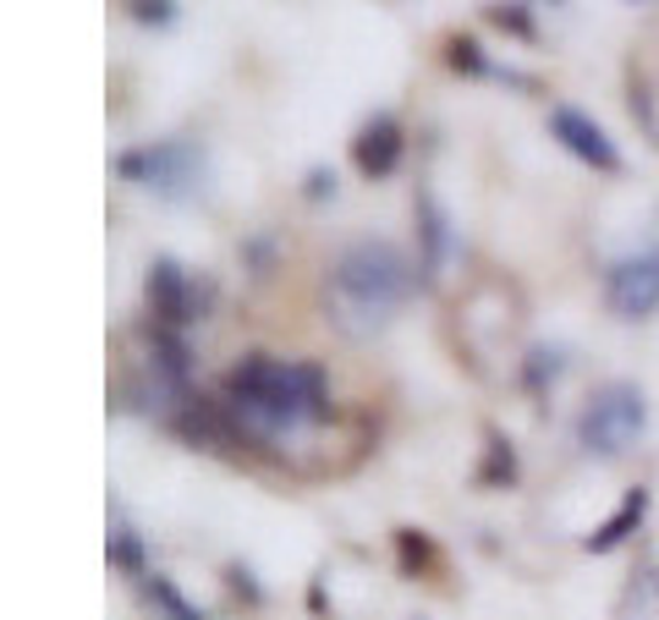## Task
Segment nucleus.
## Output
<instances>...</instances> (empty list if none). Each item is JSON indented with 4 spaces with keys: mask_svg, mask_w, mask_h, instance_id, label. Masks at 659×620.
<instances>
[{
    "mask_svg": "<svg viewBox=\"0 0 659 620\" xmlns=\"http://www.w3.org/2000/svg\"><path fill=\"white\" fill-rule=\"evenodd\" d=\"M226 412L253 439H291L330 412V384L319 363H280L269 352L242 357L226 374Z\"/></svg>",
    "mask_w": 659,
    "mask_h": 620,
    "instance_id": "nucleus-1",
    "label": "nucleus"
},
{
    "mask_svg": "<svg viewBox=\"0 0 659 620\" xmlns=\"http://www.w3.org/2000/svg\"><path fill=\"white\" fill-rule=\"evenodd\" d=\"M413 291V264L402 259V248L391 242H352L330 264V286H324V308L330 324L342 335H374L396 319V308Z\"/></svg>",
    "mask_w": 659,
    "mask_h": 620,
    "instance_id": "nucleus-2",
    "label": "nucleus"
},
{
    "mask_svg": "<svg viewBox=\"0 0 659 620\" xmlns=\"http://www.w3.org/2000/svg\"><path fill=\"white\" fill-rule=\"evenodd\" d=\"M116 171L127 182L154 187L160 198H198L204 193V149L187 143V138H165V143L132 149V154L116 160Z\"/></svg>",
    "mask_w": 659,
    "mask_h": 620,
    "instance_id": "nucleus-3",
    "label": "nucleus"
},
{
    "mask_svg": "<svg viewBox=\"0 0 659 620\" xmlns=\"http://www.w3.org/2000/svg\"><path fill=\"white\" fill-rule=\"evenodd\" d=\"M648 423V406H643V390L637 384H604L588 406H582V423H577V439L593 450V456H621Z\"/></svg>",
    "mask_w": 659,
    "mask_h": 620,
    "instance_id": "nucleus-4",
    "label": "nucleus"
},
{
    "mask_svg": "<svg viewBox=\"0 0 659 620\" xmlns=\"http://www.w3.org/2000/svg\"><path fill=\"white\" fill-rule=\"evenodd\" d=\"M604 297L621 319H643L659 308V253H632L604 269Z\"/></svg>",
    "mask_w": 659,
    "mask_h": 620,
    "instance_id": "nucleus-5",
    "label": "nucleus"
},
{
    "mask_svg": "<svg viewBox=\"0 0 659 620\" xmlns=\"http://www.w3.org/2000/svg\"><path fill=\"white\" fill-rule=\"evenodd\" d=\"M143 291H149V313H154L160 324H187V319H198V291H193V280H187V269H182L176 259H154Z\"/></svg>",
    "mask_w": 659,
    "mask_h": 620,
    "instance_id": "nucleus-6",
    "label": "nucleus"
},
{
    "mask_svg": "<svg viewBox=\"0 0 659 620\" xmlns=\"http://www.w3.org/2000/svg\"><path fill=\"white\" fill-rule=\"evenodd\" d=\"M550 133L577 154V160H588V165H599V171H621V154H615V143L604 138V127L599 122H588L582 111H571V105H555L550 111Z\"/></svg>",
    "mask_w": 659,
    "mask_h": 620,
    "instance_id": "nucleus-7",
    "label": "nucleus"
},
{
    "mask_svg": "<svg viewBox=\"0 0 659 620\" xmlns=\"http://www.w3.org/2000/svg\"><path fill=\"white\" fill-rule=\"evenodd\" d=\"M352 160H358V171L363 176H391L396 171V160H402V127L391 122V116H374L363 133H358V143H352Z\"/></svg>",
    "mask_w": 659,
    "mask_h": 620,
    "instance_id": "nucleus-8",
    "label": "nucleus"
},
{
    "mask_svg": "<svg viewBox=\"0 0 659 620\" xmlns=\"http://www.w3.org/2000/svg\"><path fill=\"white\" fill-rule=\"evenodd\" d=\"M418 231H424V280H435L446 253H451V220H446V209L429 193L418 198Z\"/></svg>",
    "mask_w": 659,
    "mask_h": 620,
    "instance_id": "nucleus-9",
    "label": "nucleus"
},
{
    "mask_svg": "<svg viewBox=\"0 0 659 620\" xmlns=\"http://www.w3.org/2000/svg\"><path fill=\"white\" fill-rule=\"evenodd\" d=\"M643 510H648V494H643V489H632V494H626V505H621V510H615V516H610L593 538H588V549H599V554H604V549L626 543V532L643 521Z\"/></svg>",
    "mask_w": 659,
    "mask_h": 620,
    "instance_id": "nucleus-10",
    "label": "nucleus"
},
{
    "mask_svg": "<svg viewBox=\"0 0 659 620\" xmlns=\"http://www.w3.org/2000/svg\"><path fill=\"white\" fill-rule=\"evenodd\" d=\"M143 598H149L165 620H204V609H193V604L176 593V582H171V576H143Z\"/></svg>",
    "mask_w": 659,
    "mask_h": 620,
    "instance_id": "nucleus-11",
    "label": "nucleus"
},
{
    "mask_svg": "<svg viewBox=\"0 0 659 620\" xmlns=\"http://www.w3.org/2000/svg\"><path fill=\"white\" fill-rule=\"evenodd\" d=\"M111 560H116L122 571L143 576V549H138V532H132V527H116V532H111Z\"/></svg>",
    "mask_w": 659,
    "mask_h": 620,
    "instance_id": "nucleus-12",
    "label": "nucleus"
},
{
    "mask_svg": "<svg viewBox=\"0 0 659 620\" xmlns=\"http://www.w3.org/2000/svg\"><path fill=\"white\" fill-rule=\"evenodd\" d=\"M489 23H500V28H511V34H533V23H528V7L522 0H500V7H489Z\"/></svg>",
    "mask_w": 659,
    "mask_h": 620,
    "instance_id": "nucleus-13",
    "label": "nucleus"
},
{
    "mask_svg": "<svg viewBox=\"0 0 659 620\" xmlns=\"http://www.w3.org/2000/svg\"><path fill=\"white\" fill-rule=\"evenodd\" d=\"M451 67H456V72H467V78L489 72V61H484V50H478L473 39H451Z\"/></svg>",
    "mask_w": 659,
    "mask_h": 620,
    "instance_id": "nucleus-14",
    "label": "nucleus"
},
{
    "mask_svg": "<svg viewBox=\"0 0 659 620\" xmlns=\"http://www.w3.org/2000/svg\"><path fill=\"white\" fill-rule=\"evenodd\" d=\"M555 374H560V352H544V346H539V352L528 357V384L539 390V384H544V379H555Z\"/></svg>",
    "mask_w": 659,
    "mask_h": 620,
    "instance_id": "nucleus-15",
    "label": "nucleus"
},
{
    "mask_svg": "<svg viewBox=\"0 0 659 620\" xmlns=\"http://www.w3.org/2000/svg\"><path fill=\"white\" fill-rule=\"evenodd\" d=\"M511 472H517V467H511V450H506L500 439H489V467H484V483H500V478L511 483Z\"/></svg>",
    "mask_w": 659,
    "mask_h": 620,
    "instance_id": "nucleus-16",
    "label": "nucleus"
},
{
    "mask_svg": "<svg viewBox=\"0 0 659 620\" xmlns=\"http://www.w3.org/2000/svg\"><path fill=\"white\" fill-rule=\"evenodd\" d=\"M429 560H435L429 538H418V532H402V565H407V571H418V565H429Z\"/></svg>",
    "mask_w": 659,
    "mask_h": 620,
    "instance_id": "nucleus-17",
    "label": "nucleus"
},
{
    "mask_svg": "<svg viewBox=\"0 0 659 620\" xmlns=\"http://www.w3.org/2000/svg\"><path fill=\"white\" fill-rule=\"evenodd\" d=\"M132 18L138 23H171L176 18V0H132Z\"/></svg>",
    "mask_w": 659,
    "mask_h": 620,
    "instance_id": "nucleus-18",
    "label": "nucleus"
},
{
    "mask_svg": "<svg viewBox=\"0 0 659 620\" xmlns=\"http://www.w3.org/2000/svg\"><path fill=\"white\" fill-rule=\"evenodd\" d=\"M324 193H336V176H330V171H308V198H324Z\"/></svg>",
    "mask_w": 659,
    "mask_h": 620,
    "instance_id": "nucleus-19",
    "label": "nucleus"
}]
</instances>
